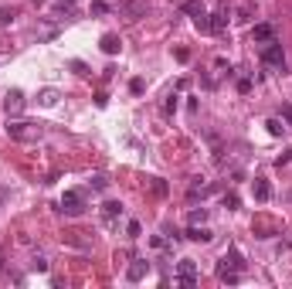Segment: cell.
Masks as SVG:
<instances>
[{"label": "cell", "instance_id": "8fae6325", "mask_svg": "<svg viewBox=\"0 0 292 289\" xmlns=\"http://www.w3.org/2000/svg\"><path fill=\"white\" fill-rule=\"evenodd\" d=\"M99 48L105 51V55H119V48H123V41H119V34H102V41H99Z\"/></svg>", "mask_w": 292, "mask_h": 289}, {"label": "cell", "instance_id": "f546056e", "mask_svg": "<svg viewBox=\"0 0 292 289\" xmlns=\"http://www.w3.org/2000/svg\"><path fill=\"white\" fill-rule=\"evenodd\" d=\"M72 7H75V0H58V10H65V14H68Z\"/></svg>", "mask_w": 292, "mask_h": 289}, {"label": "cell", "instance_id": "4fadbf2b", "mask_svg": "<svg viewBox=\"0 0 292 289\" xmlns=\"http://www.w3.org/2000/svg\"><path fill=\"white\" fill-rule=\"evenodd\" d=\"M58 99H62V95H58V89H41V92H38V106H41V109L58 106Z\"/></svg>", "mask_w": 292, "mask_h": 289}, {"label": "cell", "instance_id": "5bb4252c", "mask_svg": "<svg viewBox=\"0 0 292 289\" xmlns=\"http://www.w3.org/2000/svg\"><path fill=\"white\" fill-rule=\"evenodd\" d=\"M224 27H228V7H221L218 14L211 17V31L214 34H224Z\"/></svg>", "mask_w": 292, "mask_h": 289}, {"label": "cell", "instance_id": "7c38bea8", "mask_svg": "<svg viewBox=\"0 0 292 289\" xmlns=\"http://www.w3.org/2000/svg\"><path fill=\"white\" fill-rule=\"evenodd\" d=\"M187 238H190V242H201V245H208L214 235H211V228H204V224H190V228H187Z\"/></svg>", "mask_w": 292, "mask_h": 289}, {"label": "cell", "instance_id": "ffe728a7", "mask_svg": "<svg viewBox=\"0 0 292 289\" xmlns=\"http://www.w3.org/2000/svg\"><path fill=\"white\" fill-rule=\"evenodd\" d=\"M265 126H269V133H272V136H282V133H286V126H282V119H269Z\"/></svg>", "mask_w": 292, "mask_h": 289}, {"label": "cell", "instance_id": "8992f818", "mask_svg": "<svg viewBox=\"0 0 292 289\" xmlns=\"http://www.w3.org/2000/svg\"><path fill=\"white\" fill-rule=\"evenodd\" d=\"M3 109H7V116H21L24 112V92L21 89H10L3 95Z\"/></svg>", "mask_w": 292, "mask_h": 289}, {"label": "cell", "instance_id": "f1b7e54d", "mask_svg": "<svg viewBox=\"0 0 292 289\" xmlns=\"http://www.w3.org/2000/svg\"><path fill=\"white\" fill-rule=\"evenodd\" d=\"M238 92H245V95H248V92H251V82H248V78H241V82H238Z\"/></svg>", "mask_w": 292, "mask_h": 289}, {"label": "cell", "instance_id": "2e32d148", "mask_svg": "<svg viewBox=\"0 0 292 289\" xmlns=\"http://www.w3.org/2000/svg\"><path fill=\"white\" fill-rule=\"evenodd\" d=\"M88 187H92V191H105V187H109V177H105V174H92V177H88Z\"/></svg>", "mask_w": 292, "mask_h": 289}, {"label": "cell", "instance_id": "4dcf8cb0", "mask_svg": "<svg viewBox=\"0 0 292 289\" xmlns=\"http://www.w3.org/2000/svg\"><path fill=\"white\" fill-rule=\"evenodd\" d=\"M282 119H286V123L292 126V106H282Z\"/></svg>", "mask_w": 292, "mask_h": 289}, {"label": "cell", "instance_id": "d6986e66", "mask_svg": "<svg viewBox=\"0 0 292 289\" xmlns=\"http://www.w3.org/2000/svg\"><path fill=\"white\" fill-rule=\"evenodd\" d=\"M194 27H197V31H211V17H208V10L194 17Z\"/></svg>", "mask_w": 292, "mask_h": 289}, {"label": "cell", "instance_id": "30bf717a", "mask_svg": "<svg viewBox=\"0 0 292 289\" xmlns=\"http://www.w3.org/2000/svg\"><path fill=\"white\" fill-rule=\"evenodd\" d=\"M119 218H123V204H119V201H105V204H102V221H105V224H116Z\"/></svg>", "mask_w": 292, "mask_h": 289}, {"label": "cell", "instance_id": "3957f363", "mask_svg": "<svg viewBox=\"0 0 292 289\" xmlns=\"http://www.w3.org/2000/svg\"><path fill=\"white\" fill-rule=\"evenodd\" d=\"M177 286H184V289L197 286V266H194V259H180L177 262Z\"/></svg>", "mask_w": 292, "mask_h": 289}, {"label": "cell", "instance_id": "4316f807", "mask_svg": "<svg viewBox=\"0 0 292 289\" xmlns=\"http://www.w3.org/2000/svg\"><path fill=\"white\" fill-rule=\"evenodd\" d=\"M275 163H279V167H286V163H292V150H282V153L275 156Z\"/></svg>", "mask_w": 292, "mask_h": 289}, {"label": "cell", "instance_id": "83f0119b", "mask_svg": "<svg viewBox=\"0 0 292 289\" xmlns=\"http://www.w3.org/2000/svg\"><path fill=\"white\" fill-rule=\"evenodd\" d=\"M224 208L234 211V208H238V194H224Z\"/></svg>", "mask_w": 292, "mask_h": 289}, {"label": "cell", "instance_id": "277c9868", "mask_svg": "<svg viewBox=\"0 0 292 289\" xmlns=\"http://www.w3.org/2000/svg\"><path fill=\"white\" fill-rule=\"evenodd\" d=\"M62 215H68V218H78L82 211H85V198L78 194V191H65L62 194V208H58Z\"/></svg>", "mask_w": 292, "mask_h": 289}, {"label": "cell", "instance_id": "ac0fdd59", "mask_svg": "<svg viewBox=\"0 0 292 289\" xmlns=\"http://www.w3.org/2000/svg\"><path fill=\"white\" fill-rule=\"evenodd\" d=\"M184 10H187L190 17H197V14H204V0H187V3H184Z\"/></svg>", "mask_w": 292, "mask_h": 289}, {"label": "cell", "instance_id": "44dd1931", "mask_svg": "<svg viewBox=\"0 0 292 289\" xmlns=\"http://www.w3.org/2000/svg\"><path fill=\"white\" fill-rule=\"evenodd\" d=\"M126 235H129V238H140V235H143V224H140V221H129V224H126Z\"/></svg>", "mask_w": 292, "mask_h": 289}, {"label": "cell", "instance_id": "1f68e13d", "mask_svg": "<svg viewBox=\"0 0 292 289\" xmlns=\"http://www.w3.org/2000/svg\"><path fill=\"white\" fill-rule=\"evenodd\" d=\"M0 266H3V255H0Z\"/></svg>", "mask_w": 292, "mask_h": 289}, {"label": "cell", "instance_id": "ba28073f", "mask_svg": "<svg viewBox=\"0 0 292 289\" xmlns=\"http://www.w3.org/2000/svg\"><path fill=\"white\" fill-rule=\"evenodd\" d=\"M251 41H255V44L275 41V27H272V24H255V27H251Z\"/></svg>", "mask_w": 292, "mask_h": 289}, {"label": "cell", "instance_id": "5b68a950", "mask_svg": "<svg viewBox=\"0 0 292 289\" xmlns=\"http://www.w3.org/2000/svg\"><path fill=\"white\" fill-rule=\"evenodd\" d=\"M262 62L272 65V68H279V72H286V51H282V44L279 41H269L265 51H262Z\"/></svg>", "mask_w": 292, "mask_h": 289}, {"label": "cell", "instance_id": "cb8c5ba5", "mask_svg": "<svg viewBox=\"0 0 292 289\" xmlns=\"http://www.w3.org/2000/svg\"><path fill=\"white\" fill-rule=\"evenodd\" d=\"M14 17H17V10H0V27L14 24Z\"/></svg>", "mask_w": 292, "mask_h": 289}, {"label": "cell", "instance_id": "52a82bcc", "mask_svg": "<svg viewBox=\"0 0 292 289\" xmlns=\"http://www.w3.org/2000/svg\"><path fill=\"white\" fill-rule=\"evenodd\" d=\"M146 272H149V262L146 259H133L129 269H126V279L129 283H140V279H146Z\"/></svg>", "mask_w": 292, "mask_h": 289}, {"label": "cell", "instance_id": "d4e9b609", "mask_svg": "<svg viewBox=\"0 0 292 289\" xmlns=\"http://www.w3.org/2000/svg\"><path fill=\"white\" fill-rule=\"evenodd\" d=\"M92 14H109V3L105 0H92Z\"/></svg>", "mask_w": 292, "mask_h": 289}, {"label": "cell", "instance_id": "e0dca14e", "mask_svg": "<svg viewBox=\"0 0 292 289\" xmlns=\"http://www.w3.org/2000/svg\"><path fill=\"white\" fill-rule=\"evenodd\" d=\"M187 221H190V224H204V221H208V208H194V211L187 215Z\"/></svg>", "mask_w": 292, "mask_h": 289}, {"label": "cell", "instance_id": "484cf974", "mask_svg": "<svg viewBox=\"0 0 292 289\" xmlns=\"http://www.w3.org/2000/svg\"><path fill=\"white\" fill-rule=\"evenodd\" d=\"M149 187H153V194H167V184H163L160 177H153V180H149Z\"/></svg>", "mask_w": 292, "mask_h": 289}, {"label": "cell", "instance_id": "603a6c76", "mask_svg": "<svg viewBox=\"0 0 292 289\" xmlns=\"http://www.w3.org/2000/svg\"><path fill=\"white\" fill-rule=\"evenodd\" d=\"M251 14H255L251 3H241V7H238V21H251Z\"/></svg>", "mask_w": 292, "mask_h": 289}, {"label": "cell", "instance_id": "6da1fadb", "mask_svg": "<svg viewBox=\"0 0 292 289\" xmlns=\"http://www.w3.org/2000/svg\"><path fill=\"white\" fill-rule=\"evenodd\" d=\"M7 136L17 140V143H38L44 136V126L41 123H24V119H7Z\"/></svg>", "mask_w": 292, "mask_h": 289}, {"label": "cell", "instance_id": "7402d4cb", "mask_svg": "<svg viewBox=\"0 0 292 289\" xmlns=\"http://www.w3.org/2000/svg\"><path fill=\"white\" fill-rule=\"evenodd\" d=\"M31 269H38V272H48V259H44V255H34V259H31Z\"/></svg>", "mask_w": 292, "mask_h": 289}, {"label": "cell", "instance_id": "9c48e42d", "mask_svg": "<svg viewBox=\"0 0 292 289\" xmlns=\"http://www.w3.org/2000/svg\"><path fill=\"white\" fill-rule=\"evenodd\" d=\"M251 194H255V201L265 204V201L272 198V184H269L265 177H255V180H251Z\"/></svg>", "mask_w": 292, "mask_h": 289}, {"label": "cell", "instance_id": "9a60e30c", "mask_svg": "<svg viewBox=\"0 0 292 289\" xmlns=\"http://www.w3.org/2000/svg\"><path fill=\"white\" fill-rule=\"evenodd\" d=\"M123 7H126V14H129V21H140V17H143V3H133V0H123Z\"/></svg>", "mask_w": 292, "mask_h": 289}, {"label": "cell", "instance_id": "d6a6232c", "mask_svg": "<svg viewBox=\"0 0 292 289\" xmlns=\"http://www.w3.org/2000/svg\"><path fill=\"white\" fill-rule=\"evenodd\" d=\"M0 201H3V191H0Z\"/></svg>", "mask_w": 292, "mask_h": 289}, {"label": "cell", "instance_id": "7a4b0ae2", "mask_svg": "<svg viewBox=\"0 0 292 289\" xmlns=\"http://www.w3.org/2000/svg\"><path fill=\"white\" fill-rule=\"evenodd\" d=\"M241 269H245L241 252H238V248H228V252H224V259H221V266H218L221 283H238V279H241Z\"/></svg>", "mask_w": 292, "mask_h": 289}]
</instances>
